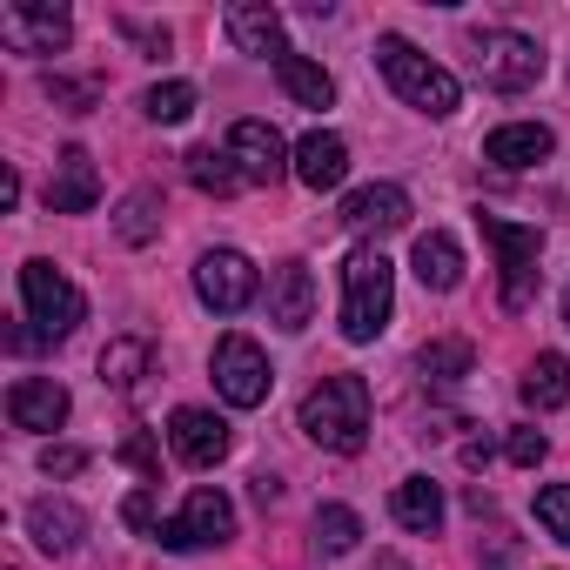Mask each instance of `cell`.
I'll return each mask as SVG.
<instances>
[{
    "label": "cell",
    "instance_id": "cell-38",
    "mask_svg": "<svg viewBox=\"0 0 570 570\" xmlns=\"http://www.w3.org/2000/svg\"><path fill=\"white\" fill-rule=\"evenodd\" d=\"M383 570H410V563H403V557H383Z\"/></svg>",
    "mask_w": 570,
    "mask_h": 570
},
{
    "label": "cell",
    "instance_id": "cell-39",
    "mask_svg": "<svg viewBox=\"0 0 570 570\" xmlns=\"http://www.w3.org/2000/svg\"><path fill=\"white\" fill-rule=\"evenodd\" d=\"M563 323H570V296H563Z\"/></svg>",
    "mask_w": 570,
    "mask_h": 570
},
{
    "label": "cell",
    "instance_id": "cell-31",
    "mask_svg": "<svg viewBox=\"0 0 570 570\" xmlns=\"http://www.w3.org/2000/svg\"><path fill=\"white\" fill-rule=\"evenodd\" d=\"M537 523H543L557 543H570V483H550V490H537Z\"/></svg>",
    "mask_w": 570,
    "mask_h": 570
},
{
    "label": "cell",
    "instance_id": "cell-16",
    "mask_svg": "<svg viewBox=\"0 0 570 570\" xmlns=\"http://www.w3.org/2000/svg\"><path fill=\"white\" fill-rule=\"evenodd\" d=\"M309 309H316L309 268H303V262H275V268H268V316L296 336V330H309Z\"/></svg>",
    "mask_w": 570,
    "mask_h": 570
},
{
    "label": "cell",
    "instance_id": "cell-22",
    "mask_svg": "<svg viewBox=\"0 0 570 570\" xmlns=\"http://www.w3.org/2000/svg\"><path fill=\"white\" fill-rule=\"evenodd\" d=\"M28 530H35V543H41L48 557H61V550H75V543H81V510H75V503L41 497V503L28 510Z\"/></svg>",
    "mask_w": 570,
    "mask_h": 570
},
{
    "label": "cell",
    "instance_id": "cell-30",
    "mask_svg": "<svg viewBox=\"0 0 570 570\" xmlns=\"http://www.w3.org/2000/svg\"><path fill=\"white\" fill-rule=\"evenodd\" d=\"M141 108H148V121L175 128V121H188V115H195V88H188V81H155V88L141 95Z\"/></svg>",
    "mask_w": 570,
    "mask_h": 570
},
{
    "label": "cell",
    "instance_id": "cell-37",
    "mask_svg": "<svg viewBox=\"0 0 570 570\" xmlns=\"http://www.w3.org/2000/svg\"><path fill=\"white\" fill-rule=\"evenodd\" d=\"M121 517H128L135 530H148V523H155V497H148V490H135V497L121 503Z\"/></svg>",
    "mask_w": 570,
    "mask_h": 570
},
{
    "label": "cell",
    "instance_id": "cell-27",
    "mask_svg": "<svg viewBox=\"0 0 570 570\" xmlns=\"http://www.w3.org/2000/svg\"><path fill=\"white\" fill-rule=\"evenodd\" d=\"M188 181H195L202 195H235V188H242V168H235L228 148H195V155H188Z\"/></svg>",
    "mask_w": 570,
    "mask_h": 570
},
{
    "label": "cell",
    "instance_id": "cell-2",
    "mask_svg": "<svg viewBox=\"0 0 570 570\" xmlns=\"http://www.w3.org/2000/svg\"><path fill=\"white\" fill-rule=\"evenodd\" d=\"M390 309H396V268L383 248H356L343 262V336L350 343H376L390 330Z\"/></svg>",
    "mask_w": 570,
    "mask_h": 570
},
{
    "label": "cell",
    "instance_id": "cell-14",
    "mask_svg": "<svg viewBox=\"0 0 570 570\" xmlns=\"http://www.w3.org/2000/svg\"><path fill=\"white\" fill-rule=\"evenodd\" d=\"M343 222H350L356 235H390V228L410 222V195H403L396 181H370V188H356V195L343 202Z\"/></svg>",
    "mask_w": 570,
    "mask_h": 570
},
{
    "label": "cell",
    "instance_id": "cell-18",
    "mask_svg": "<svg viewBox=\"0 0 570 570\" xmlns=\"http://www.w3.org/2000/svg\"><path fill=\"white\" fill-rule=\"evenodd\" d=\"M550 128L543 121H510V128H497L490 141H483V161H497V168H537V161H550Z\"/></svg>",
    "mask_w": 570,
    "mask_h": 570
},
{
    "label": "cell",
    "instance_id": "cell-24",
    "mask_svg": "<svg viewBox=\"0 0 570 570\" xmlns=\"http://www.w3.org/2000/svg\"><path fill=\"white\" fill-rule=\"evenodd\" d=\"M517 390H523L530 410H563V403H570V363H563V356H537Z\"/></svg>",
    "mask_w": 570,
    "mask_h": 570
},
{
    "label": "cell",
    "instance_id": "cell-28",
    "mask_svg": "<svg viewBox=\"0 0 570 570\" xmlns=\"http://www.w3.org/2000/svg\"><path fill=\"white\" fill-rule=\"evenodd\" d=\"M155 228H161V195H155V188H135V195L121 202V215H115V235L141 248V242H155Z\"/></svg>",
    "mask_w": 570,
    "mask_h": 570
},
{
    "label": "cell",
    "instance_id": "cell-15",
    "mask_svg": "<svg viewBox=\"0 0 570 570\" xmlns=\"http://www.w3.org/2000/svg\"><path fill=\"white\" fill-rule=\"evenodd\" d=\"M8 416H14V430H61L68 423V390L55 376H21L8 390Z\"/></svg>",
    "mask_w": 570,
    "mask_h": 570
},
{
    "label": "cell",
    "instance_id": "cell-4",
    "mask_svg": "<svg viewBox=\"0 0 570 570\" xmlns=\"http://www.w3.org/2000/svg\"><path fill=\"white\" fill-rule=\"evenodd\" d=\"M21 303H28V323H35L48 343L75 336V330H81V316H88L81 289H75V282H68L55 262H28V268H21Z\"/></svg>",
    "mask_w": 570,
    "mask_h": 570
},
{
    "label": "cell",
    "instance_id": "cell-3",
    "mask_svg": "<svg viewBox=\"0 0 570 570\" xmlns=\"http://www.w3.org/2000/svg\"><path fill=\"white\" fill-rule=\"evenodd\" d=\"M376 61H383V75H390V88L416 108V115H430V121H443V115H456V101H463V88H456V75L450 68H436L430 55H416L403 35H383L376 41Z\"/></svg>",
    "mask_w": 570,
    "mask_h": 570
},
{
    "label": "cell",
    "instance_id": "cell-23",
    "mask_svg": "<svg viewBox=\"0 0 570 570\" xmlns=\"http://www.w3.org/2000/svg\"><path fill=\"white\" fill-rule=\"evenodd\" d=\"M275 75H282V88H289V101H303V108H330V101H336L330 68H316L309 55H282Z\"/></svg>",
    "mask_w": 570,
    "mask_h": 570
},
{
    "label": "cell",
    "instance_id": "cell-33",
    "mask_svg": "<svg viewBox=\"0 0 570 570\" xmlns=\"http://www.w3.org/2000/svg\"><path fill=\"white\" fill-rule=\"evenodd\" d=\"M48 95H55V101H61L68 115H88L101 88H95V81H61V75H48Z\"/></svg>",
    "mask_w": 570,
    "mask_h": 570
},
{
    "label": "cell",
    "instance_id": "cell-5",
    "mask_svg": "<svg viewBox=\"0 0 570 570\" xmlns=\"http://www.w3.org/2000/svg\"><path fill=\"white\" fill-rule=\"evenodd\" d=\"M470 61H476V75H483V88H497V95H523V88L543 75V48H537L530 35H510V28L470 35Z\"/></svg>",
    "mask_w": 570,
    "mask_h": 570
},
{
    "label": "cell",
    "instance_id": "cell-26",
    "mask_svg": "<svg viewBox=\"0 0 570 570\" xmlns=\"http://www.w3.org/2000/svg\"><path fill=\"white\" fill-rule=\"evenodd\" d=\"M470 363H476V350H470L463 336H443V343H423V356H416V370H423V383H463V376H470Z\"/></svg>",
    "mask_w": 570,
    "mask_h": 570
},
{
    "label": "cell",
    "instance_id": "cell-10",
    "mask_svg": "<svg viewBox=\"0 0 570 570\" xmlns=\"http://www.w3.org/2000/svg\"><path fill=\"white\" fill-rule=\"evenodd\" d=\"M75 35L68 8H35V0H14V8H0V41L14 55H61Z\"/></svg>",
    "mask_w": 570,
    "mask_h": 570
},
{
    "label": "cell",
    "instance_id": "cell-35",
    "mask_svg": "<svg viewBox=\"0 0 570 570\" xmlns=\"http://www.w3.org/2000/svg\"><path fill=\"white\" fill-rule=\"evenodd\" d=\"M41 470H48V476H81V470H88V450H68V443L55 450V443H48V450H41Z\"/></svg>",
    "mask_w": 570,
    "mask_h": 570
},
{
    "label": "cell",
    "instance_id": "cell-1",
    "mask_svg": "<svg viewBox=\"0 0 570 570\" xmlns=\"http://www.w3.org/2000/svg\"><path fill=\"white\" fill-rule=\"evenodd\" d=\"M303 430H309V443L356 456L370 443V383L363 376H323L303 396Z\"/></svg>",
    "mask_w": 570,
    "mask_h": 570
},
{
    "label": "cell",
    "instance_id": "cell-19",
    "mask_svg": "<svg viewBox=\"0 0 570 570\" xmlns=\"http://www.w3.org/2000/svg\"><path fill=\"white\" fill-rule=\"evenodd\" d=\"M343 175H350V148H343V135H323V128H316V135L296 141V181H303V188L323 195V188H343Z\"/></svg>",
    "mask_w": 570,
    "mask_h": 570
},
{
    "label": "cell",
    "instance_id": "cell-13",
    "mask_svg": "<svg viewBox=\"0 0 570 570\" xmlns=\"http://www.w3.org/2000/svg\"><path fill=\"white\" fill-rule=\"evenodd\" d=\"M95 202H101V175H95L88 148H61V161L48 175V208L55 215H88Z\"/></svg>",
    "mask_w": 570,
    "mask_h": 570
},
{
    "label": "cell",
    "instance_id": "cell-9",
    "mask_svg": "<svg viewBox=\"0 0 570 570\" xmlns=\"http://www.w3.org/2000/svg\"><path fill=\"white\" fill-rule=\"evenodd\" d=\"M268 356L248 343V336H222L215 343V390L235 403V410H255V403H268Z\"/></svg>",
    "mask_w": 570,
    "mask_h": 570
},
{
    "label": "cell",
    "instance_id": "cell-34",
    "mask_svg": "<svg viewBox=\"0 0 570 570\" xmlns=\"http://www.w3.org/2000/svg\"><path fill=\"white\" fill-rule=\"evenodd\" d=\"M121 463H128V470H141L148 483L161 476V456H155V443H148V436H128V443H121Z\"/></svg>",
    "mask_w": 570,
    "mask_h": 570
},
{
    "label": "cell",
    "instance_id": "cell-32",
    "mask_svg": "<svg viewBox=\"0 0 570 570\" xmlns=\"http://www.w3.org/2000/svg\"><path fill=\"white\" fill-rule=\"evenodd\" d=\"M503 456H510L517 470H537V463L550 456V443H543V430H510V436H503Z\"/></svg>",
    "mask_w": 570,
    "mask_h": 570
},
{
    "label": "cell",
    "instance_id": "cell-21",
    "mask_svg": "<svg viewBox=\"0 0 570 570\" xmlns=\"http://www.w3.org/2000/svg\"><path fill=\"white\" fill-rule=\"evenodd\" d=\"M390 510H396L403 530L436 537V530H443V483H430V476H403L396 497H390Z\"/></svg>",
    "mask_w": 570,
    "mask_h": 570
},
{
    "label": "cell",
    "instance_id": "cell-20",
    "mask_svg": "<svg viewBox=\"0 0 570 570\" xmlns=\"http://www.w3.org/2000/svg\"><path fill=\"white\" fill-rule=\"evenodd\" d=\"M410 262H416V282L423 289H436V296H450L456 282H463V248L443 235V228H430V235H416V248H410Z\"/></svg>",
    "mask_w": 570,
    "mask_h": 570
},
{
    "label": "cell",
    "instance_id": "cell-17",
    "mask_svg": "<svg viewBox=\"0 0 570 570\" xmlns=\"http://www.w3.org/2000/svg\"><path fill=\"white\" fill-rule=\"evenodd\" d=\"M235 55H262V61H282L289 48H282V14L275 8H255V0H235V8L222 14Z\"/></svg>",
    "mask_w": 570,
    "mask_h": 570
},
{
    "label": "cell",
    "instance_id": "cell-11",
    "mask_svg": "<svg viewBox=\"0 0 570 570\" xmlns=\"http://www.w3.org/2000/svg\"><path fill=\"white\" fill-rule=\"evenodd\" d=\"M168 443H175V456L188 470H215L228 456V423L215 410H175L168 416Z\"/></svg>",
    "mask_w": 570,
    "mask_h": 570
},
{
    "label": "cell",
    "instance_id": "cell-36",
    "mask_svg": "<svg viewBox=\"0 0 570 570\" xmlns=\"http://www.w3.org/2000/svg\"><path fill=\"white\" fill-rule=\"evenodd\" d=\"M121 35H128V41H141L148 55H168V28H141V21H121Z\"/></svg>",
    "mask_w": 570,
    "mask_h": 570
},
{
    "label": "cell",
    "instance_id": "cell-6",
    "mask_svg": "<svg viewBox=\"0 0 570 570\" xmlns=\"http://www.w3.org/2000/svg\"><path fill=\"white\" fill-rule=\"evenodd\" d=\"M483 242L497 248V268H503V309H523L530 289H537V255H543V235L523 228V222H503V215H476Z\"/></svg>",
    "mask_w": 570,
    "mask_h": 570
},
{
    "label": "cell",
    "instance_id": "cell-7",
    "mask_svg": "<svg viewBox=\"0 0 570 570\" xmlns=\"http://www.w3.org/2000/svg\"><path fill=\"white\" fill-rule=\"evenodd\" d=\"M155 537H161V550H215L235 537V503L222 490H195L175 523H155Z\"/></svg>",
    "mask_w": 570,
    "mask_h": 570
},
{
    "label": "cell",
    "instance_id": "cell-8",
    "mask_svg": "<svg viewBox=\"0 0 570 570\" xmlns=\"http://www.w3.org/2000/svg\"><path fill=\"white\" fill-rule=\"evenodd\" d=\"M195 296H202L215 316L248 309V303H255V268H248V255H242V248H208V255L195 262Z\"/></svg>",
    "mask_w": 570,
    "mask_h": 570
},
{
    "label": "cell",
    "instance_id": "cell-12",
    "mask_svg": "<svg viewBox=\"0 0 570 570\" xmlns=\"http://www.w3.org/2000/svg\"><path fill=\"white\" fill-rule=\"evenodd\" d=\"M228 155H235L242 181H282V168H289V141H282L268 121H235L228 128Z\"/></svg>",
    "mask_w": 570,
    "mask_h": 570
},
{
    "label": "cell",
    "instance_id": "cell-25",
    "mask_svg": "<svg viewBox=\"0 0 570 570\" xmlns=\"http://www.w3.org/2000/svg\"><path fill=\"white\" fill-rule=\"evenodd\" d=\"M148 363H155V350H148L141 336H115V343L101 350V383H108V390H135V383L148 376Z\"/></svg>",
    "mask_w": 570,
    "mask_h": 570
},
{
    "label": "cell",
    "instance_id": "cell-29",
    "mask_svg": "<svg viewBox=\"0 0 570 570\" xmlns=\"http://www.w3.org/2000/svg\"><path fill=\"white\" fill-rule=\"evenodd\" d=\"M356 537H363V517H356L350 503H323V510H316V543H323L330 557L356 550Z\"/></svg>",
    "mask_w": 570,
    "mask_h": 570
}]
</instances>
